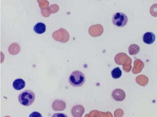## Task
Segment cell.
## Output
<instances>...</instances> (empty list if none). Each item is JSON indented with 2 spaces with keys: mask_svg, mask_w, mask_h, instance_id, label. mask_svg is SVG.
Instances as JSON below:
<instances>
[{
  "mask_svg": "<svg viewBox=\"0 0 157 117\" xmlns=\"http://www.w3.org/2000/svg\"><path fill=\"white\" fill-rule=\"evenodd\" d=\"M29 117H42V115L41 114L38 112H33L31 115H30Z\"/></svg>",
  "mask_w": 157,
  "mask_h": 117,
  "instance_id": "9a60e30c",
  "label": "cell"
},
{
  "mask_svg": "<svg viewBox=\"0 0 157 117\" xmlns=\"http://www.w3.org/2000/svg\"><path fill=\"white\" fill-rule=\"evenodd\" d=\"M26 85V83L21 78L16 79L13 81V87L16 90H21L23 89Z\"/></svg>",
  "mask_w": 157,
  "mask_h": 117,
  "instance_id": "9c48e42d",
  "label": "cell"
},
{
  "mask_svg": "<svg viewBox=\"0 0 157 117\" xmlns=\"http://www.w3.org/2000/svg\"><path fill=\"white\" fill-rule=\"evenodd\" d=\"M140 51V47L136 44H131L128 48V52L131 55L137 54Z\"/></svg>",
  "mask_w": 157,
  "mask_h": 117,
  "instance_id": "7c38bea8",
  "label": "cell"
},
{
  "mask_svg": "<svg viewBox=\"0 0 157 117\" xmlns=\"http://www.w3.org/2000/svg\"><path fill=\"white\" fill-rule=\"evenodd\" d=\"M66 104L62 100H57L53 102L52 105L53 109L55 111H62L65 110Z\"/></svg>",
  "mask_w": 157,
  "mask_h": 117,
  "instance_id": "52a82bcc",
  "label": "cell"
},
{
  "mask_svg": "<svg viewBox=\"0 0 157 117\" xmlns=\"http://www.w3.org/2000/svg\"><path fill=\"white\" fill-rule=\"evenodd\" d=\"M143 40L145 43L152 44L155 40V36L152 32H147L143 36Z\"/></svg>",
  "mask_w": 157,
  "mask_h": 117,
  "instance_id": "ba28073f",
  "label": "cell"
},
{
  "mask_svg": "<svg viewBox=\"0 0 157 117\" xmlns=\"http://www.w3.org/2000/svg\"><path fill=\"white\" fill-rule=\"evenodd\" d=\"M150 13L154 17H157V4H153L151 6Z\"/></svg>",
  "mask_w": 157,
  "mask_h": 117,
  "instance_id": "5bb4252c",
  "label": "cell"
},
{
  "mask_svg": "<svg viewBox=\"0 0 157 117\" xmlns=\"http://www.w3.org/2000/svg\"><path fill=\"white\" fill-rule=\"evenodd\" d=\"M111 74L113 78L116 79L119 78L121 76L122 72L120 68L117 67L112 71Z\"/></svg>",
  "mask_w": 157,
  "mask_h": 117,
  "instance_id": "4fadbf2b",
  "label": "cell"
},
{
  "mask_svg": "<svg viewBox=\"0 0 157 117\" xmlns=\"http://www.w3.org/2000/svg\"><path fill=\"white\" fill-rule=\"evenodd\" d=\"M52 37L56 41L65 43L69 40V35L67 30L61 28L53 33Z\"/></svg>",
  "mask_w": 157,
  "mask_h": 117,
  "instance_id": "277c9868",
  "label": "cell"
},
{
  "mask_svg": "<svg viewBox=\"0 0 157 117\" xmlns=\"http://www.w3.org/2000/svg\"><path fill=\"white\" fill-rule=\"evenodd\" d=\"M112 21L115 26L123 27L127 24L128 18L125 14L122 13H117L113 16Z\"/></svg>",
  "mask_w": 157,
  "mask_h": 117,
  "instance_id": "3957f363",
  "label": "cell"
},
{
  "mask_svg": "<svg viewBox=\"0 0 157 117\" xmlns=\"http://www.w3.org/2000/svg\"><path fill=\"white\" fill-rule=\"evenodd\" d=\"M35 94L32 90H25L20 93L18 96L19 101L25 106H29L34 102Z\"/></svg>",
  "mask_w": 157,
  "mask_h": 117,
  "instance_id": "7a4b0ae2",
  "label": "cell"
},
{
  "mask_svg": "<svg viewBox=\"0 0 157 117\" xmlns=\"http://www.w3.org/2000/svg\"><path fill=\"white\" fill-rule=\"evenodd\" d=\"M20 50V47L16 43H13L11 44L8 49L10 53L13 55L18 54Z\"/></svg>",
  "mask_w": 157,
  "mask_h": 117,
  "instance_id": "8fae6325",
  "label": "cell"
},
{
  "mask_svg": "<svg viewBox=\"0 0 157 117\" xmlns=\"http://www.w3.org/2000/svg\"><path fill=\"white\" fill-rule=\"evenodd\" d=\"M69 81L72 86L81 87L85 83V76L82 72L77 70L73 72L69 77Z\"/></svg>",
  "mask_w": 157,
  "mask_h": 117,
  "instance_id": "6da1fadb",
  "label": "cell"
},
{
  "mask_svg": "<svg viewBox=\"0 0 157 117\" xmlns=\"http://www.w3.org/2000/svg\"><path fill=\"white\" fill-rule=\"evenodd\" d=\"M85 108L81 105H77L73 107L71 112L73 116L75 117H81L85 112Z\"/></svg>",
  "mask_w": 157,
  "mask_h": 117,
  "instance_id": "8992f818",
  "label": "cell"
},
{
  "mask_svg": "<svg viewBox=\"0 0 157 117\" xmlns=\"http://www.w3.org/2000/svg\"><path fill=\"white\" fill-rule=\"evenodd\" d=\"M46 26L45 25L42 23L36 24L34 27L35 32L38 34H41L45 32Z\"/></svg>",
  "mask_w": 157,
  "mask_h": 117,
  "instance_id": "30bf717a",
  "label": "cell"
},
{
  "mask_svg": "<svg viewBox=\"0 0 157 117\" xmlns=\"http://www.w3.org/2000/svg\"><path fill=\"white\" fill-rule=\"evenodd\" d=\"M112 96L113 99L117 101H123L126 96L125 92L120 89L114 90L112 93Z\"/></svg>",
  "mask_w": 157,
  "mask_h": 117,
  "instance_id": "5b68a950",
  "label": "cell"
}]
</instances>
